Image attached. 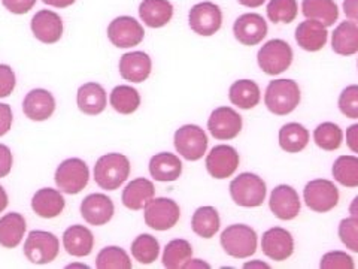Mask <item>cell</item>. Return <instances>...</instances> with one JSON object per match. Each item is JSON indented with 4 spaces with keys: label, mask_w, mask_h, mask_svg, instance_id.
<instances>
[{
    "label": "cell",
    "mask_w": 358,
    "mask_h": 269,
    "mask_svg": "<svg viewBox=\"0 0 358 269\" xmlns=\"http://www.w3.org/2000/svg\"><path fill=\"white\" fill-rule=\"evenodd\" d=\"M130 175V160L124 154L120 153H109L102 157L94 165V181L96 184L114 192L126 183V179Z\"/></svg>",
    "instance_id": "obj_1"
},
{
    "label": "cell",
    "mask_w": 358,
    "mask_h": 269,
    "mask_svg": "<svg viewBox=\"0 0 358 269\" xmlns=\"http://www.w3.org/2000/svg\"><path fill=\"white\" fill-rule=\"evenodd\" d=\"M300 88L293 80H273L268 83L264 95L267 109L275 116H288L300 104Z\"/></svg>",
    "instance_id": "obj_2"
},
{
    "label": "cell",
    "mask_w": 358,
    "mask_h": 269,
    "mask_svg": "<svg viewBox=\"0 0 358 269\" xmlns=\"http://www.w3.org/2000/svg\"><path fill=\"white\" fill-rule=\"evenodd\" d=\"M257 232L248 224H231L221 233V247L234 259H246L257 251Z\"/></svg>",
    "instance_id": "obj_3"
},
{
    "label": "cell",
    "mask_w": 358,
    "mask_h": 269,
    "mask_svg": "<svg viewBox=\"0 0 358 269\" xmlns=\"http://www.w3.org/2000/svg\"><path fill=\"white\" fill-rule=\"evenodd\" d=\"M230 196L233 202L243 208L260 207L267 193L263 178L251 172H243L230 183Z\"/></svg>",
    "instance_id": "obj_4"
},
{
    "label": "cell",
    "mask_w": 358,
    "mask_h": 269,
    "mask_svg": "<svg viewBox=\"0 0 358 269\" xmlns=\"http://www.w3.org/2000/svg\"><path fill=\"white\" fill-rule=\"evenodd\" d=\"M293 48L282 39H272L266 42L257 54L260 69L267 75H279L285 72L293 63Z\"/></svg>",
    "instance_id": "obj_5"
},
{
    "label": "cell",
    "mask_w": 358,
    "mask_h": 269,
    "mask_svg": "<svg viewBox=\"0 0 358 269\" xmlns=\"http://www.w3.org/2000/svg\"><path fill=\"white\" fill-rule=\"evenodd\" d=\"M24 256L35 265H47L57 259L60 251L59 238L47 230H31L24 241Z\"/></svg>",
    "instance_id": "obj_6"
},
{
    "label": "cell",
    "mask_w": 358,
    "mask_h": 269,
    "mask_svg": "<svg viewBox=\"0 0 358 269\" xmlns=\"http://www.w3.org/2000/svg\"><path fill=\"white\" fill-rule=\"evenodd\" d=\"M55 184L60 192L67 195H78L87 187L90 179V170L84 160L72 157L63 160L54 175Z\"/></svg>",
    "instance_id": "obj_7"
},
{
    "label": "cell",
    "mask_w": 358,
    "mask_h": 269,
    "mask_svg": "<svg viewBox=\"0 0 358 269\" xmlns=\"http://www.w3.org/2000/svg\"><path fill=\"white\" fill-rule=\"evenodd\" d=\"M181 208L173 199L152 198L143 208V219L147 226L154 230H169L179 221Z\"/></svg>",
    "instance_id": "obj_8"
},
{
    "label": "cell",
    "mask_w": 358,
    "mask_h": 269,
    "mask_svg": "<svg viewBox=\"0 0 358 269\" xmlns=\"http://www.w3.org/2000/svg\"><path fill=\"white\" fill-rule=\"evenodd\" d=\"M175 149L185 160L197 162L208 150V134L196 125H185L175 132Z\"/></svg>",
    "instance_id": "obj_9"
},
{
    "label": "cell",
    "mask_w": 358,
    "mask_h": 269,
    "mask_svg": "<svg viewBox=\"0 0 358 269\" xmlns=\"http://www.w3.org/2000/svg\"><path fill=\"white\" fill-rule=\"evenodd\" d=\"M303 200L315 212H329L339 204V190L330 179H312L303 188Z\"/></svg>",
    "instance_id": "obj_10"
},
{
    "label": "cell",
    "mask_w": 358,
    "mask_h": 269,
    "mask_svg": "<svg viewBox=\"0 0 358 269\" xmlns=\"http://www.w3.org/2000/svg\"><path fill=\"white\" fill-rule=\"evenodd\" d=\"M188 26L200 36H212L222 26L221 8L214 2H200L188 13Z\"/></svg>",
    "instance_id": "obj_11"
},
{
    "label": "cell",
    "mask_w": 358,
    "mask_h": 269,
    "mask_svg": "<svg viewBox=\"0 0 358 269\" xmlns=\"http://www.w3.org/2000/svg\"><path fill=\"white\" fill-rule=\"evenodd\" d=\"M108 38L117 48H131L143 41L145 30L136 18L122 15L110 21Z\"/></svg>",
    "instance_id": "obj_12"
},
{
    "label": "cell",
    "mask_w": 358,
    "mask_h": 269,
    "mask_svg": "<svg viewBox=\"0 0 358 269\" xmlns=\"http://www.w3.org/2000/svg\"><path fill=\"white\" fill-rule=\"evenodd\" d=\"M242 117L238 111L230 106H220L212 111L208 120V129L212 137L218 141H230L238 137L242 130Z\"/></svg>",
    "instance_id": "obj_13"
},
{
    "label": "cell",
    "mask_w": 358,
    "mask_h": 269,
    "mask_svg": "<svg viewBox=\"0 0 358 269\" xmlns=\"http://www.w3.org/2000/svg\"><path fill=\"white\" fill-rule=\"evenodd\" d=\"M241 157L231 145H215L206 156V170L215 179H226L238 171Z\"/></svg>",
    "instance_id": "obj_14"
},
{
    "label": "cell",
    "mask_w": 358,
    "mask_h": 269,
    "mask_svg": "<svg viewBox=\"0 0 358 269\" xmlns=\"http://www.w3.org/2000/svg\"><path fill=\"white\" fill-rule=\"evenodd\" d=\"M267 30V22L263 15L255 13L242 14L233 25L234 38L245 47H254V45L263 42Z\"/></svg>",
    "instance_id": "obj_15"
},
{
    "label": "cell",
    "mask_w": 358,
    "mask_h": 269,
    "mask_svg": "<svg viewBox=\"0 0 358 269\" xmlns=\"http://www.w3.org/2000/svg\"><path fill=\"white\" fill-rule=\"evenodd\" d=\"M30 27L33 36L47 45L59 42L63 36V20L62 17L50 9H42L33 15Z\"/></svg>",
    "instance_id": "obj_16"
},
{
    "label": "cell",
    "mask_w": 358,
    "mask_h": 269,
    "mask_svg": "<svg viewBox=\"0 0 358 269\" xmlns=\"http://www.w3.org/2000/svg\"><path fill=\"white\" fill-rule=\"evenodd\" d=\"M263 253L275 262H284L294 251V240L284 228H272L263 233L262 238Z\"/></svg>",
    "instance_id": "obj_17"
},
{
    "label": "cell",
    "mask_w": 358,
    "mask_h": 269,
    "mask_svg": "<svg viewBox=\"0 0 358 269\" xmlns=\"http://www.w3.org/2000/svg\"><path fill=\"white\" fill-rule=\"evenodd\" d=\"M268 207L279 220H294L300 214V198L296 188L287 184L276 186L268 199Z\"/></svg>",
    "instance_id": "obj_18"
},
{
    "label": "cell",
    "mask_w": 358,
    "mask_h": 269,
    "mask_svg": "<svg viewBox=\"0 0 358 269\" xmlns=\"http://www.w3.org/2000/svg\"><path fill=\"white\" fill-rule=\"evenodd\" d=\"M115 207L112 199L103 193H92L81 202V216L93 226H103L114 217Z\"/></svg>",
    "instance_id": "obj_19"
},
{
    "label": "cell",
    "mask_w": 358,
    "mask_h": 269,
    "mask_svg": "<svg viewBox=\"0 0 358 269\" xmlns=\"http://www.w3.org/2000/svg\"><path fill=\"white\" fill-rule=\"evenodd\" d=\"M120 75L130 83H143L148 80L152 69L151 57L143 51H131L121 55L120 59Z\"/></svg>",
    "instance_id": "obj_20"
},
{
    "label": "cell",
    "mask_w": 358,
    "mask_h": 269,
    "mask_svg": "<svg viewBox=\"0 0 358 269\" xmlns=\"http://www.w3.org/2000/svg\"><path fill=\"white\" fill-rule=\"evenodd\" d=\"M55 99L45 88H33L22 100V112L33 121H45L52 117Z\"/></svg>",
    "instance_id": "obj_21"
},
{
    "label": "cell",
    "mask_w": 358,
    "mask_h": 269,
    "mask_svg": "<svg viewBox=\"0 0 358 269\" xmlns=\"http://www.w3.org/2000/svg\"><path fill=\"white\" fill-rule=\"evenodd\" d=\"M329 39L327 27L315 20L301 21L296 29V42L299 47L309 53H317L326 47Z\"/></svg>",
    "instance_id": "obj_22"
},
{
    "label": "cell",
    "mask_w": 358,
    "mask_h": 269,
    "mask_svg": "<svg viewBox=\"0 0 358 269\" xmlns=\"http://www.w3.org/2000/svg\"><path fill=\"white\" fill-rule=\"evenodd\" d=\"M66 207V200L60 190L45 187L38 190L31 198V209L42 219L59 217Z\"/></svg>",
    "instance_id": "obj_23"
},
{
    "label": "cell",
    "mask_w": 358,
    "mask_h": 269,
    "mask_svg": "<svg viewBox=\"0 0 358 269\" xmlns=\"http://www.w3.org/2000/svg\"><path fill=\"white\" fill-rule=\"evenodd\" d=\"M64 250L73 257H85L92 254L94 247V237L92 230L83 224H73L63 233Z\"/></svg>",
    "instance_id": "obj_24"
},
{
    "label": "cell",
    "mask_w": 358,
    "mask_h": 269,
    "mask_svg": "<svg viewBox=\"0 0 358 269\" xmlns=\"http://www.w3.org/2000/svg\"><path fill=\"white\" fill-rule=\"evenodd\" d=\"M155 195V187L152 181L147 178H136L130 181L122 190L121 200L122 205L131 211H141L147 207L148 202Z\"/></svg>",
    "instance_id": "obj_25"
},
{
    "label": "cell",
    "mask_w": 358,
    "mask_h": 269,
    "mask_svg": "<svg viewBox=\"0 0 358 269\" xmlns=\"http://www.w3.org/2000/svg\"><path fill=\"white\" fill-rule=\"evenodd\" d=\"M78 108L87 116L102 114L108 104L105 88L97 83H87L78 88Z\"/></svg>",
    "instance_id": "obj_26"
},
{
    "label": "cell",
    "mask_w": 358,
    "mask_h": 269,
    "mask_svg": "<svg viewBox=\"0 0 358 269\" xmlns=\"http://www.w3.org/2000/svg\"><path fill=\"white\" fill-rule=\"evenodd\" d=\"M150 174L155 181L172 183L182 174V162L172 153H159L151 157Z\"/></svg>",
    "instance_id": "obj_27"
},
{
    "label": "cell",
    "mask_w": 358,
    "mask_h": 269,
    "mask_svg": "<svg viewBox=\"0 0 358 269\" xmlns=\"http://www.w3.org/2000/svg\"><path fill=\"white\" fill-rule=\"evenodd\" d=\"M139 17L151 29L164 27L173 17V5L169 0H142Z\"/></svg>",
    "instance_id": "obj_28"
},
{
    "label": "cell",
    "mask_w": 358,
    "mask_h": 269,
    "mask_svg": "<svg viewBox=\"0 0 358 269\" xmlns=\"http://www.w3.org/2000/svg\"><path fill=\"white\" fill-rule=\"evenodd\" d=\"M331 50L345 57L358 53V25L354 21H342L331 35Z\"/></svg>",
    "instance_id": "obj_29"
},
{
    "label": "cell",
    "mask_w": 358,
    "mask_h": 269,
    "mask_svg": "<svg viewBox=\"0 0 358 269\" xmlns=\"http://www.w3.org/2000/svg\"><path fill=\"white\" fill-rule=\"evenodd\" d=\"M26 220L20 212H8L0 219V245L5 249H15L24 238Z\"/></svg>",
    "instance_id": "obj_30"
},
{
    "label": "cell",
    "mask_w": 358,
    "mask_h": 269,
    "mask_svg": "<svg viewBox=\"0 0 358 269\" xmlns=\"http://www.w3.org/2000/svg\"><path fill=\"white\" fill-rule=\"evenodd\" d=\"M229 99L241 109H252L260 104V87L252 80L234 81L229 90Z\"/></svg>",
    "instance_id": "obj_31"
},
{
    "label": "cell",
    "mask_w": 358,
    "mask_h": 269,
    "mask_svg": "<svg viewBox=\"0 0 358 269\" xmlns=\"http://www.w3.org/2000/svg\"><path fill=\"white\" fill-rule=\"evenodd\" d=\"M301 13L306 20L320 21L326 27L333 26L339 18V8L334 0H303Z\"/></svg>",
    "instance_id": "obj_32"
},
{
    "label": "cell",
    "mask_w": 358,
    "mask_h": 269,
    "mask_svg": "<svg viewBox=\"0 0 358 269\" xmlns=\"http://www.w3.org/2000/svg\"><path fill=\"white\" fill-rule=\"evenodd\" d=\"M221 219L214 207H200L192 217V229L200 238L210 240L218 233Z\"/></svg>",
    "instance_id": "obj_33"
},
{
    "label": "cell",
    "mask_w": 358,
    "mask_h": 269,
    "mask_svg": "<svg viewBox=\"0 0 358 269\" xmlns=\"http://www.w3.org/2000/svg\"><path fill=\"white\" fill-rule=\"evenodd\" d=\"M309 142V130L300 123H287L279 130V145L287 153H300Z\"/></svg>",
    "instance_id": "obj_34"
},
{
    "label": "cell",
    "mask_w": 358,
    "mask_h": 269,
    "mask_svg": "<svg viewBox=\"0 0 358 269\" xmlns=\"http://www.w3.org/2000/svg\"><path fill=\"white\" fill-rule=\"evenodd\" d=\"M109 102L117 112L122 116H130L141 105V95L131 85H117L110 92Z\"/></svg>",
    "instance_id": "obj_35"
},
{
    "label": "cell",
    "mask_w": 358,
    "mask_h": 269,
    "mask_svg": "<svg viewBox=\"0 0 358 269\" xmlns=\"http://www.w3.org/2000/svg\"><path fill=\"white\" fill-rule=\"evenodd\" d=\"M331 174L336 181L343 187H358V157L357 156H339L334 160Z\"/></svg>",
    "instance_id": "obj_36"
},
{
    "label": "cell",
    "mask_w": 358,
    "mask_h": 269,
    "mask_svg": "<svg viewBox=\"0 0 358 269\" xmlns=\"http://www.w3.org/2000/svg\"><path fill=\"white\" fill-rule=\"evenodd\" d=\"M193 247L187 240H172L167 242L163 253V265L167 269L184 268L185 263L192 259Z\"/></svg>",
    "instance_id": "obj_37"
},
{
    "label": "cell",
    "mask_w": 358,
    "mask_h": 269,
    "mask_svg": "<svg viewBox=\"0 0 358 269\" xmlns=\"http://www.w3.org/2000/svg\"><path fill=\"white\" fill-rule=\"evenodd\" d=\"M160 244L150 233H142L131 242V256L142 265H150L159 259Z\"/></svg>",
    "instance_id": "obj_38"
},
{
    "label": "cell",
    "mask_w": 358,
    "mask_h": 269,
    "mask_svg": "<svg viewBox=\"0 0 358 269\" xmlns=\"http://www.w3.org/2000/svg\"><path fill=\"white\" fill-rule=\"evenodd\" d=\"M313 141L320 149L326 151L338 150L343 141V132L336 123L326 121L313 130Z\"/></svg>",
    "instance_id": "obj_39"
},
{
    "label": "cell",
    "mask_w": 358,
    "mask_h": 269,
    "mask_svg": "<svg viewBox=\"0 0 358 269\" xmlns=\"http://www.w3.org/2000/svg\"><path fill=\"white\" fill-rule=\"evenodd\" d=\"M97 269H131V261L121 247H105L96 257Z\"/></svg>",
    "instance_id": "obj_40"
},
{
    "label": "cell",
    "mask_w": 358,
    "mask_h": 269,
    "mask_svg": "<svg viewBox=\"0 0 358 269\" xmlns=\"http://www.w3.org/2000/svg\"><path fill=\"white\" fill-rule=\"evenodd\" d=\"M267 18L271 20L273 25H291L299 14V5L297 0H271L266 8Z\"/></svg>",
    "instance_id": "obj_41"
},
{
    "label": "cell",
    "mask_w": 358,
    "mask_h": 269,
    "mask_svg": "<svg viewBox=\"0 0 358 269\" xmlns=\"http://www.w3.org/2000/svg\"><path fill=\"white\" fill-rule=\"evenodd\" d=\"M338 105L342 114L348 118H358V85L352 84L342 90Z\"/></svg>",
    "instance_id": "obj_42"
},
{
    "label": "cell",
    "mask_w": 358,
    "mask_h": 269,
    "mask_svg": "<svg viewBox=\"0 0 358 269\" xmlns=\"http://www.w3.org/2000/svg\"><path fill=\"white\" fill-rule=\"evenodd\" d=\"M339 238L342 244L354 253H358V221L352 217L339 223Z\"/></svg>",
    "instance_id": "obj_43"
},
{
    "label": "cell",
    "mask_w": 358,
    "mask_h": 269,
    "mask_svg": "<svg viewBox=\"0 0 358 269\" xmlns=\"http://www.w3.org/2000/svg\"><path fill=\"white\" fill-rule=\"evenodd\" d=\"M354 259L345 251H330L321 257V269H354Z\"/></svg>",
    "instance_id": "obj_44"
},
{
    "label": "cell",
    "mask_w": 358,
    "mask_h": 269,
    "mask_svg": "<svg viewBox=\"0 0 358 269\" xmlns=\"http://www.w3.org/2000/svg\"><path fill=\"white\" fill-rule=\"evenodd\" d=\"M17 84L13 67L8 64H0V97H8L14 92Z\"/></svg>",
    "instance_id": "obj_45"
},
{
    "label": "cell",
    "mask_w": 358,
    "mask_h": 269,
    "mask_svg": "<svg viewBox=\"0 0 358 269\" xmlns=\"http://www.w3.org/2000/svg\"><path fill=\"white\" fill-rule=\"evenodd\" d=\"M2 4L9 13L22 15L27 14L30 9H33V6L36 5V0H2Z\"/></svg>",
    "instance_id": "obj_46"
},
{
    "label": "cell",
    "mask_w": 358,
    "mask_h": 269,
    "mask_svg": "<svg viewBox=\"0 0 358 269\" xmlns=\"http://www.w3.org/2000/svg\"><path fill=\"white\" fill-rule=\"evenodd\" d=\"M13 153H10L9 147L0 144V178H5L13 171Z\"/></svg>",
    "instance_id": "obj_47"
},
{
    "label": "cell",
    "mask_w": 358,
    "mask_h": 269,
    "mask_svg": "<svg viewBox=\"0 0 358 269\" xmlns=\"http://www.w3.org/2000/svg\"><path fill=\"white\" fill-rule=\"evenodd\" d=\"M13 109L8 104H0V137L6 134L13 127Z\"/></svg>",
    "instance_id": "obj_48"
},
{
    "label": "cell",
    "mask_w": 358,
    "mask_h": 269,
    "mask_svg": "<svg viewBox=\"0 0 358 269\" xmlns=\"http://www.w3.org/2000/svg\"><path fill=\"white\" fill-rule=\"evenodd\" d=\"M346 145L352 153L358 154V123L346 129Z\"/></svg>",
    "instance_id": "obj_49"
},
{
    "label": "cell",
    "mask_w": 358,
    "mask_h": 269,
    "mask_svg": "<svg viewBox=\"0 0 358 269\" xmlns=\"http://www.w3.org/2000/svg\"><path fill=\"white\" fill-rule=\"evenodd\" d=\"M343 13L346 18L358 25V0H343Z\"/></svg>",
    "instance_id": "obj_50"
},
{
    "label": "cell",
    "mask_w": 358,
    "mask_h": 269,
    "mask_svg": "<svg viewBox=\"0 0 358 269\" xmlns=\"http://www.w3.org/2000/svg\"><path fill=\"white\" fill-rule=\"evenodd\" d=\"M42 2H43L45 5H48V6L63 9V8L72 6V5L76 2V0H42Z\"/></svg>",
    "instance_id": "obj_51"
},
{
    "label": "cell",
    "mask_w": 358,
    "mask_h": 269,
    "mask_svg": "<svg viewBox=\"0 0 358 269\" xmlns=\"http://www.w3.org/2000/svg\"><path fill=\"white\" fill-rule=\"evenodd\" d=\"M238 2H239L242 6L255 9V8L263 6V5L266 4V0H238Z\"/></svg>",
    "instance_id": "obj_52"
},
{
    "label": "cell",
    "mask_w": 358,
    "mask_h": 269,
    "mask_svg": "<svg viewBox=\"0 0 358 269\" xmlns=\"http://www.w3.org/2000/svg\"><path fill=\"white\" fill-rule=\"evenodd\" d=\"M185 269L187 268H210V265L209 263H206V262H203V261H200V259H189L187 263H185V266H184Z\"/></svg>",
    "instance_id": "obj_53"
},
{
    "label": "cell",
    "mask_w": 358,
    "mask_h": 269,
    "mask_svg": "<svg viewBox=\"0 0 358 269\" xmlns=\"http://www.w3.org/2000/svg\"><path fill=\"white\" fill-rule=\"evenodd\" d=\"M8 193H6V190L0 186V212L2 211H5L6 209V207H8Z\"/></svg>",
    "instance_id": "obj_54"
},
{
    "label": "cell",
    "mask_w": 358,
    "mask_h": 269,
    "mask_svg": "<svg viewBox=\"0 0 358 269\" xmlns=\"http://www.w3.org/2000/svg\"><path fill=\"white\" fill-rule=\"evenodd\" d=\"M350 214H351V217H352L354 220L358 221V196H355L354 200L351 202V205H350Z\"/></svg>",
    "instance_id": "obj_55"
},
{
    "label": "cell",
    "mask_w": 358,
    "mask_h": 269,
    "mask_svg": "<svg viewBox=\"0 0 358 269\" xmlns=\"http://www.w3.org/2000/svg\"><path fill=\"white\" fill-rule=\"evenodd\" d=\"M243 268H271L267 263H263L262 261H255V262H248L245 263Z\"/></svg>",
    "instance_id": "obj_56"
},
{
    "label": "cell",
    "mask_w": 358,
    "mask_h": 269,
    "mask_svg": "<svg viewBox=\"0 0 358 269\" xmlns=\"http://www.w3.org/2000/svg\"><path fill=\"white\" fill-rule=\"evenodd\" d=\"M357 67H358V62H357Z\"/></svg>",
    "instance_id": "obj_57"
}]
</instances>
